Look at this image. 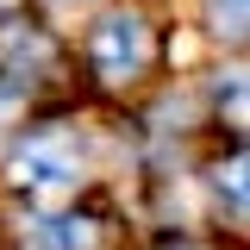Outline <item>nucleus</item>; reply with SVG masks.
<instances>
[{"label":"nucleus","instance_id":"3","mask_svg":"<svg viewBox=\"0 0 250 250\" xmlns=\"http://www.w3.org/2000/svg\"><path fill=\"white\" fill-rule=\"evenodd\" d=\"M31 250H94V225L88 219H69V213L38 219L31 225Z\"/></svg>","mask_w":250,"mask_h":250},{"label":"nucleus","instance_id":"1","mask_svg":"<svg viewBox=\"0 0 250 250\" xmlns=\"http://www.w3.org/2000/svg\"><path fill=\"white\" fill-rule=\"evenodd\" d=\"M88 62L100 82H131L144 62H150V31L138 13H106L88 38Z\"/></svg>","mask_w":250,"mask_h":250},{"label":"nucleus","instance_id":"5","mask_svg":"<svg viewBox=\"0 0 250 250\" xmlns=\"http://www.w3.org/2000/svg\"><path fill=\"white\" fill-rule=\"evenodd\" d=\"M207 25L219 38H244V0H207Z\"/></svg>","mask_w":250,"mask_h":250},{"label":"nucleus","instance_id":"6","mask_svg":"<svg viewBox=\"0 0 250 250\" xmlns=\"http://www.w3.org/2000/svg\"><path fill=\"white\" fill-rule=\"evenodd\" d=\"M175 250H200V244H175Z\"/></svg>","mask_w":250,"mask_h":250},{"label":"nucleus","instance_id":"2","mask_svg":"<svg viewBox=\"0 0 250 250\" xmlns=\"http://www.w3.org/2000/svg\"><path fill=\"white\" fill-rule=\"evenodd\" d=\"M6 175H13V188H31V194H69L82 182V156L62 138H25L6 163Z\"/></svg>","mask_w":250,"mask_h":250},{"label":"nucleus","instance_id":"4","mask_svg":"<svg viewBox=\"0 0 250 250\" xmlns=\"http://www.w3.org/2000/svg\"><path fill=\"white\" fill-rule=\"evenodd\" d=\"M0 57H6V62H44L50 44H44L38 31H25V25H6V31H0Z\"/></svg>","mask_w":250,"mask_h":250}]
</instances>
